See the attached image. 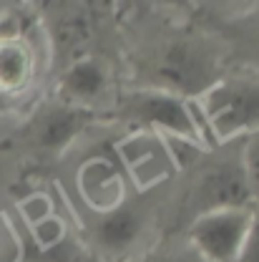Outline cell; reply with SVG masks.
<instances>
[{
	"instance_id": "obj_1",
	"label": "cell",
	"mask_w": 259,
	"mask_h": 262,
	"mask_svg": "<svg viewBox=\"0 0 259 262\" xmlns=\"http://www.w3.org/2000/svg\"><path fill=\"white\" fill-rule=\"evenodd\" d=\"M199 111L196 121L204 124L214 141H231L259 131V76L219 78L201 96L192 101Z\"/></svg>"
},
{
	"instance_id": "obj_2",
	"label": "cell",
	"mask_w": 259,
	"mask_h": 262,
	"mask_svg": "<svg viewBox=\"0 0 259 262\" xmlns=\"http://www.w3.org/2000/svg\"><path fill=\"white\" fill-rule=\"evenodd\" d=\"M217 53L196 38H174L163 43L151 63V89L194 101L219 81Z\"/></svg>"
},
{
	"instance_id": "obj_3",
	"label": "cell",
	"mask_w": 259,
	"mask_h": 262,
	"mask_svg": "<svg viewBox=\"0 0 259 262\" xmlns=\"http://www.w3.org/2000/svg\"><path fill=\"white\" fill-rule=\"evenodd\" d=\"M257 217L252 207L201 212L189 227V247L204 262H234L257 225Z\"/></svg>"
},
{
	"instance_id": "obj_4",
	"label": "cell",
	"mask_w": 259,
	"mask_h": 262,
	"mask_svg": "<svg viewBox=\"0 0 259 262\" xmlns=\"http://www.w3.org/2000/svg\"><path fill=\"white\" fill-rule=\"evenodd\" d=\"M119 111L124 119L146 131H156L161 136H181L192 141L201 139L196 114H192V101L159 89H141L124 94L119 101Z\"/></svg>"
},
{
	"instance_id": "obj_5",
	"label": "cell",
	"mask_w": 259,
	"mask_h": 262,
	"mask_svg": "<svg viewBox=\"0 0 259 262\" xmlns=\"http://www.w3.org/2000/svg\"><path fill=\"white\" fill-rule=\"evenodd\" d=\"M254 196L249 192L242 164H217L206 169L196 187V207L201 212L231 209V207H252Z\"/></svg>"
},
{
	"instance_id": "obj_6",
	"label": "cell",
	"mask_w": 259,
	"mask_h": 262,
	"mask_svg": "<svg viewBox=\"0 0 259 262\" xmlns=\"http://www.w3.org/2000/svg\"><path fill=\"white\" fill-rule=\"evenodd\" d=\"M106 89H108V71L93 56L73 58L58 81L61 103L73 106V108H83V111L91 101L103 96Z\"/></svg>"
},
{
	"instance_id": "obj_7",
	"label": "cell",
	"mask_w": 259,
	"mask_h": 262,
	"mask_svg": "<svg viewBox=\"0 0 259 262\" xmlns=\"http://www.w3.org/2000/svg\"><path fill=\"white\" fill-rule=\"evenodd\" d=\"M35 53L20 31H0V94L15 96L31 86Z\"/></svg>"
},
{
	"instance_id": "obj_8",
	"label": "cell",
	"mask_w": 259,
	"mask_h": 262,
	"mask_svg": "<svg viewBox=\"0 0 259 262\" xmlns=\"http://www.w3.org/2000/svg\"><path fill=\"white\" fill-rule=\"evenodd\" d=\"M86 114L83 108H73L65 103L48 106L33 124V136L35 144L45 151H61L73 141V136L83 129Z\"/></svg>"
},
{
	"instance_id": "obj_9",
	"label": "cell",
	"mask_w": 259,
	"mask_h": 262,
	"mask_svg": "<svg viewBox=\"0 0 259 262\" xmlns=\"http://www.w3.org/2000/svg\"><path fill=\"white\" fill-rule=\"evenodd\" d=\"M141 234V217L131 207H113L98 222L96 237L106 252H124Z\"/></svg>"
},
{
	"instance_id": "obj_10",
	"label": "cell",
	"mask_w": 259,
	"mask_h": 262,
	"mask_svg": "<svg viewBox=\"0 0 259 262\" xmlns=\"http://www.w3.org/2000/svg\"><path fill=\"white\" fill-rule=\"evenodd\" d=\"M129 154V169L131 174L144 184V177L149 179H161L163 169H166V151L169 146H156L154 149V136H136L131 139V149H126Z\"/></svg>"
},
{
	"instance_id": "obj_11",
	"label": "cell",
	"mask_w": 259,
	"mask_h": 262,
	"mask_svg": "<svg viewBox=\"0 0 259 262\" xmlns=\"http://www.w3.org/2000/svg\"><path fill=\"white\" fill-rule=\"evenodd\" d=\"M242 169L249 184V192L254 196V204H259V131L249 134L244 139V149H242Z\"/></svg>"
},
{
	"instance_id": "obj_12",
	"label": "cell",
	"mask_w": 259,
	"mask_h": 262,
	"mask_svg": "<svg viewBox=\"0 0 259 262\" xmlns=\"http://www.w3.org/2000/svg\"><path fill=\"white\" fill-rule=\"evenodd\" d=\"M234 262H259V217L252 234H249V239H247V245L242 247V252L237 255Z\"/></svg>"
},
{
	"instance_id": "obj_13",
	"label": "cell",
	"mask_w": 259,
	"mask_h": 262,
	"mask_svg": "<svg viewBox=\"0 0 259 262\" xmlns=\"http://www.w3.org/2000/svg\"><path fill=\"white\" fill-rule=\"evenodd\" d=\"M156 262H204V260L186 245V247H179V250H174V252H166V255L159 257Z\"/></svg>"
},
{
	"instance_id": "obj_14",
	"label": "cell",
	"mask_w": 259,
	"mask_h": 262,
	"mask_svg": "<svg viewBox=\"0 0 259 262\" xmlns=\"http://www.w3.org/2000/svg\"><path fill=\"white\" fill-rule=\"evenodd\" d=\"M257 48H259V33H257ZM257 58H259V51H257Z\"/></svg>"
}]
</instances>
